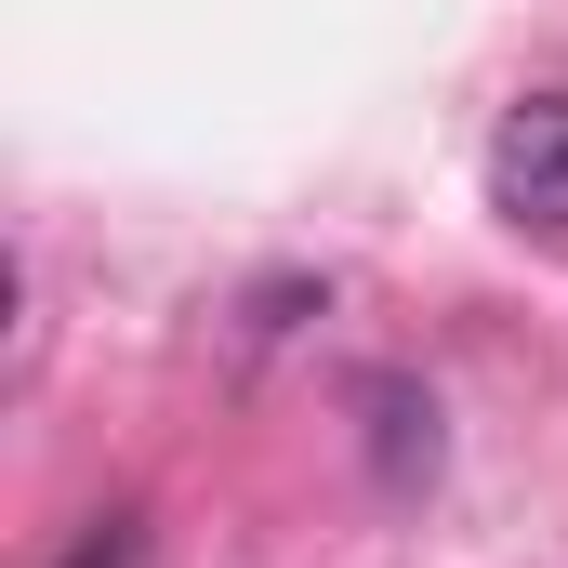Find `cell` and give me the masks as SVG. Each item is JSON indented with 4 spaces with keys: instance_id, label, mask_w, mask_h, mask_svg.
<instances>
[{
    "instance_id": "cell-2",
    "label": "cell",
    "mask_w": 568,
    "mask_h": 568,
    "mask_svg": "<svg viewBox=\"0 0 568 568\" xmlns=\"http://www.w3.org/2000/svg\"><path fill=\"white\" fill-rule=\"evenodd\" d=\"M67 568H133V516H93V542H80Z\"/></svg>"
},
{
    "instance_id": "cell-1",
    "label": "cell",
    "mask_w": 568,
    "mask_h": 568,
    "mask_svg": "<svg viewBox=\"0 0 568 568\" xmlns=\"http://www.w3.org/2000/svg\"><path fill=\"white\" fill-rule=\"evenodd\" d=\"M489 212L516 239H568V93L503 106V133H489Z\"/></svg>"
}]
</instances>
